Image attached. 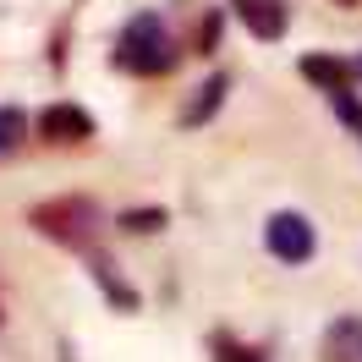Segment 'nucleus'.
<instances>
[{"instance_id":"nucleus-1","label":"nucleus","mask_w":362,"mask_h":362,"mask_svg":"<svg viewBox=\"0 0 362 362\" xmlns=\"http://www.w3.org/2000/svg\"><path fill=\"white\" fill-rule=\"evenodd\" d=\"M28 226L39 236H49V242H61V247H93L105 214H99L93 198H49V204L28 209Z\"/></svg>"},{"instance_id":"nucleus-2","label":"nucleus","mask_w":362,"mask_h":362,"mask_svg":"<svg viewBox=\"0 0 362 362\" xmlns=\"http://www.w3.org/2000/svg\"><path fill=\"white\" fill-rule=\"evenodd\" d=\"M115 66L121 71H137V77H165V71L176 66V39L165 33L159 17H132V23L121 28V45H115Z\"/></svg>"},{"instance_id":"nucleus-3","label":"nucleus","mask_w":362,"mask_h":362,"mask_svg":"<svg viewBox=\"0 0 362 362\" xmlns=\"http://www.w3.org/2000/svg\"><path fill=\"white\" fill-rule=\"evenodd\" d=\"M264 247H269L280 264H308L318 252V230L308 226V214L280 209V214H269V226H264Z\"/></svg>"},{"instance_id":"nucleus-4","label":"nucleus","mask_w":362,"mask_h":362,"mask_svg":"<svg viewBox=\"0 0 362 362\" xmlns=\"http://www.w3.org/2000/svg\"><path fill=\"white\" fill-rule=\"evenodd\" d=\"M230 11L242 17L252 39H280L291 28V0H230Z\"/></svg>"},{"instance_id":"nucleus-5","label":"nucleus","mask_w":362,"mask_h":362,"mask_svg":"<svg viewBox=\"0 0 362 362\" xmlns=\"http://www.w3.org/2000/svg\"><path fill=\"white\" fill-rule=\"evenodd\" d=\"M39 137H49V143H88L93 115L77 110V105H49V110L39 115Z\"/></svg>"},{"instance_id":"nucleus-6","label":"nucleus","mask_w":362,"mask_h":362,"mask_svg":"<svg viewBox=\"0 0 362 362\" xmlns=\"http://www.w3.org/2000/svg\"><path fill=\"white\" fill-rule=\"evenodd\" d=\"M296 71H302L308 83H318L324 93L351 88V61H340V55H302V61H296Z\"/></svg>"},{"instance_id":"nucleus-7","label":"nucleus","mask_w":362,"mask_h":362,"mask_svg":"<svg viewBox=\"0 0 362 362\" xmlns=\"http://www.w3.org/2000/svg\"><path fill=\"white\" fill-rule=\"evenodd\" d=\"M226 88H230L226 77H209L204 88H198V99H192V105H187V110H181V127H204L209 115L220 110V99H226Z\"/></svg>"},{"instance_id":"nucleus-8","label":"nucleus","mask_w":362,"mask_h":362,"mask_svg":"<svg viewBox=\"0 0 362 362\" xmlns=\"http://www.w3.org/2000/svg\"><path fill=\"white\" fill-rule=\"evenodd\" d=\"M329 357L362 362V318H340L335 329H329Z\"/></svg>"},{"instance_id":"nucleus-9","label":"nucleus","mask_w":362,"mask_h":362,"mask_svg":"<svg viewBox=\"0 0 362 362\" xmlns=\"http://www.w3.org/2000/svg\"><path fill=\"white\" fill-rule=\"evenodd\" d=\"M23 137H28V121H23V110L0 105V159H11V154H17V148H23Z\"/></svg>"},{"instance_id":"nucleus-10","label":"nucleus","mask_w":362,"mask_h":362,"mask_svg":"<svg viewBox=\"0 0 362 362\" xmlns=\"http://www.w3.org/2000/svg\"><path fill=\"white\" fill-rule=\"evenodd\" d=\"M329 105H335V115H340V121H346V127L362 137V99H357V93H351V88H340V93H329Z\"/></svg>"},{"instance_id":"nucleus-11","label":"nucleus","mask_w":362,"mask_h":362,"mask_svg":"<svg viewBox=\"0 0 362 362\" xmlns=\"http://www.w3.org/2000/svg\"><path fill=\"white\" fill-rule=\"evenodd\" d=\"M121 226H127V230H159V226H165V209H137V214L127 209Z\"/></svg>"},{"instance_id":"nucleus-12","label":"nucleus","mask_w":362,"mask_h":362,"mask_svg":"<svg viewBox=\"0 0 362 362\" xmlns=\"http://www.w3.org/2000/svg\"><path fill=\"white\" fill-rule=\"evenodd\" d=\"M220 362H264L258 351H247V346H230V340H220Z\"/></svg>"},{"instance_id":"nucleus-13","label":"nucleus","mask_w":362,"mask_h":362,"mask_svg":"<svg viewBox=\"0 0 362 362\" xmlns=\"http://www.w3.org/2000/svg\"><path fill=\"white\" fill-rule=\"evenodd\" d=\"M335 6H357V0H335Z\"/></svg>"},{"instance_id":"nucleus-14","label":"nucleus","mask_w":362,"mask_h":362,"mask_svg":"<svg viewBox=\"0 0 362 362\" xmlns=\"http://www.w3.org/2000/svg\"><path fill=\"white\" fill-rule=\"evenodd\" d=\"M357 71H362V61H357Z\"/></svg>"}]
</instances>
